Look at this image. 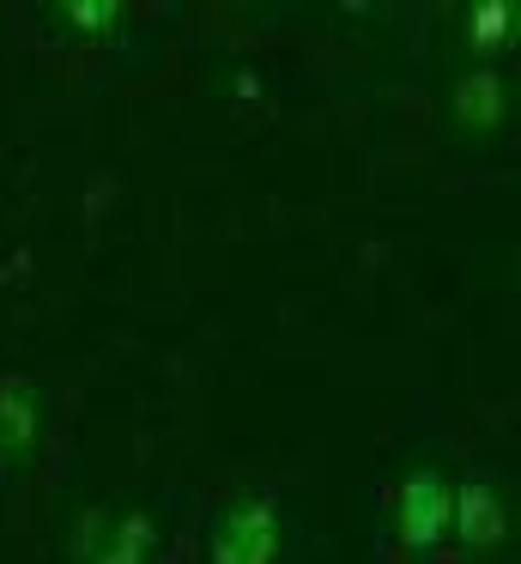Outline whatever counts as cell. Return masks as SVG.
<instances>
[{
    "mask_svg": "<svg viewBox=\"0 0 521 564\" xmlns=\"http://www.w3.org/2000/svg\"><path fill=\"white\" fill-rule=\"evenodd\" d=\"M509 31H515V7H509V0H485V7H473V50L479 55L503 50Z\"/></svg>",
    "mask_w": 521,
    "mask_h": 564,
    "instance_id": "7",
    "label": "cell"
},
{
    "mask_svg": "<svg viewBox=\"0 0 521 564\" xmlns=\"http://www.w3.org/2000/svg\"><path fill=\"white\" fill-rule=\"evenodd\" d=\"M36 443V389L0 382V455H24Z\"/></svg>",
    "mask_w": 521,
    "mask_h": 564,
    "instance_id": "4",
    "label": "cell"
},
{
    "mask_svg": "<svg viewBox=\"0 0 521 564\" xmlns=\"http://www.w3.org/2000/svg\"><path fill=\"white\" fill-rule=\"evenodd\" d=\"M279 558V510L273 498H242L213 534V564H273Z\"/></svg>",
    "mask_w": 521,
    "mask_h": 564,
    "instance_id": "1",
    "label": "cell"
},
{
    "mask_svg": "<svg viewBox=\"0 0 521 564\" xmlns=\"http://www.w3.org/2000/svg\"><path fill=\"white\" fill-rule=\"evenodd\" d=\"M448 510H455V486L443 474H412L400 486V546L431 552L448 534Z\"/></svg>",
    "mask_w": 521,
    "mask_h": 564,
    "instance_id": "2",
    "label": "cell"
},
{
    "mask_svg": "<svg viewBox=\"0 0 521 564\" xmlns=\"http://www.w3.org/2000/svg\"><path fill=\"white\" fill-rule=\"evenodd\" d=\"M67 19H73L79 31H109V25L121 19V7H104V0H73Z\"/></svg>",
    "mask_w": 521,
    "mask_h": 564,
    "instance_id": "8",
    "label": "cell"
},
{
    "mask_svg": "<svg viewBox=\"0 0 521 564\" xmlns=\"http://www.w3.org/2000/svg\"><path fill=\"white\" fill-rule=\"evenodd\" d=\"M152 540H158L152 516L133 510L121 528H109V540L97 546V558H91V564H145V558H152Z\"/></svg>",
    "mask_w": 521,
    "mask_h": 564,
    "instance_id": "6",
    "label": "cell"
},
{
    "mask_svg": "<svg viewBox=\"0 0 521 564\" xmlns=\"http://www.w3.org/2000/svg\"><path fill=\"white\" fill-rule=\"evenodd\" d=\"M455 116L467 128H497L503 122V79H497L491 67H473L455 86Z\"/></svg>",
    "mask_w": 521,
    "mask_h": 564,
    "instance_id": "5",
    "label": "cell"
},
{
    "mask_svg": "<svg viewBox=\"0 0 521 564\" xmlns=\"http://www.w3.org/2000/svg\"><path fill=\"white\" fill-rule=\"evenodd\" d=\"M448 528H460L467 546H497V540H503V503H497V491L485 486V479H460Z\"/></svg>",
    "mask_w": 521,
    "mask_h": 564,
    "instance_id": "3",
    "label": "cell"
}]
</instances>
